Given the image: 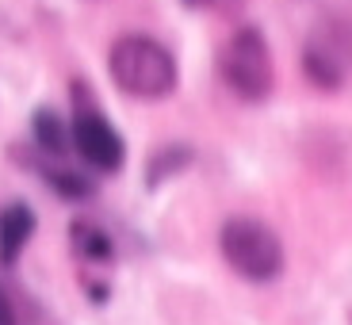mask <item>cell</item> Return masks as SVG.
Returning <instances> with one entry per match:
<instances>
[{
	"instance_id": "7",
	"label": "cell",
	"mask_w": 352,
	"mask_h": 325,
	"mask_svg": "<svg viewBox=\"0 0 352 325\" xmlns=\"http://www.w3.org/2000/svg\"><path fill=\"white\" fill-rule=\"evenodd\" d=\"M73 241H77V249L85 256H92V260H107V256H111V241H107L96 226H85V222L73 226Z\"/></svg>"
},
{
	"instance_id": "3",
	"label": "cell",
	"mask_w": 352,
	"mask_h": 325,
	"mask_svg": "<svg viewBox=\"0 0 352 325\" xmlns=\"http://www.w3.org/2000/svg\"><path fill=\"white\" fill-rule=\"evenodd\" d=\"M222 80L249 104H261V100L272 96L276 85L272 50H268V43L256 27H241V31L230 35L226 50H222Z\"/></svg>"
},
{
	"instance_id": "8",
	"label": "cell",
	"mask_w": 352,
	"mask_h": 325,
	"mask_svg": "<svg viewBox=\"0 0 352 325\" xmlns=\"http://www.w3.org/2000/svg\"><path fill=\"white\" fill-rule=\"evenodd\" d=\"M46 180H50L58 192L65 195V199H88L92 195V180L80 172H65V168H54V172H46Z\"/></svg>"
},
{
	"instance_id": "1",
	"label": "cell",
	"mask_w": 352,
	"mask_h": 325,
	"mask_svg": "<svg viewBox=\"0 0 352 325\" xmlns=\"http://www.w3.org/2000/svg\"><path fill=\"white\" fill-rule=\"evenodd\" d=\"M107 69L134 100H161L176 88V58L150 35H123L107 54Z\"/></svg>"
},
{
	"instance_id": "5",
	"label": "cell",
	"mask_w": 352,
	"mask_h": 325,
	"mask_svg": "<svg viewBox=\"0 0 352 325\" xmlns=\"http://www.w3.org/2000/svg\"><path fill=\"white\" fill-rule=\"evenodd\" d=\"M35 234V211L27 203H8L0 211V264H12Z\"/></svg>"
},
{
	"instance_id": "2",
	"label": "cell",
	"mask_w": 352,
	"mask_h": 325,
	"mask_svg": "<svg viewBox=\"0 0 352 325\" xmlns=\"http://www.w3.org/2000/svg\"><path fill=\"white\" fill-rule=\"evenodd\" d=\"M219 245L226 264L249 283H272L283 272V245L261 218H226Z\"/></svg>"
},
{
	"instance_id": "9",
	"label": "cell",
	"mask_w": 352,
	"mask_h": 325,
	"mask_svg": "<svg viewBox=\"0 0 352 325\" xmlns=\"http://www.w3.org/2000/svg\"><path fill=\"white\" fill-rule=\"evenodd\" d=\"M0 325H16V306L4 291H0Z\"/></svg>"
},
{
	"instance_id": "6",
	"label": "cell",
	"mask_w": 352,
	"mask_h": 325,
	"mask_svg": "<svg viewBox=\"0 0 352 325\" xmlns=\"http://www.w3.org/2000/svg\"><path fill=\"white\" fill-rule=\"evenodd\" d=\"M35 142L46 153H65V146L73 142V131H65L62 115L50 111V107H38L35 111Z\"/></svg>"
},
{
	"instance_id": "4",
	"label": "cell",
	"mask_w": 352,
	"mask_h": 325,
	"mask_svg": "<svg viewBox=\"0 0 352 325\" xmlns=\"http://www.w3.org/2000/svg\"><path fill=\"white\" fill-rule=\"evenodd\" d=\"M69 131H73V150L80 153L85 165L100 168V172H119V168H123L126 146H123V138H119V131L107 123L104 115H96V111L77 115V123H73Z\"/></svg>"
}]
</instances>
